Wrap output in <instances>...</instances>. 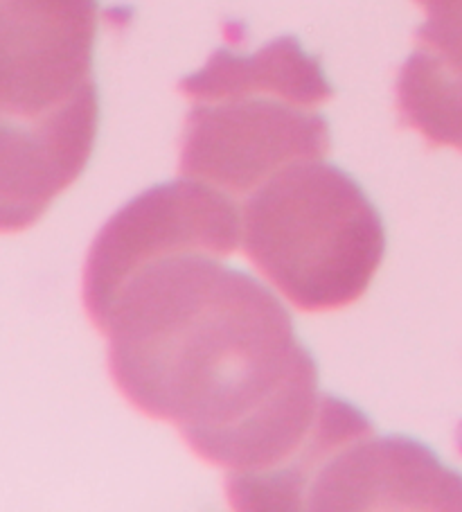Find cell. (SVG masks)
<instances>
[{"instance_id":"obj_1","label":"cell","mask_w":462,"mask_h":512,"mask_svg":"<svg viewBox=\"0 0 462 512\" xmlns=\"http://www.w3.org/2000/svg\"><path fill=\"white\" fill-rule=\"evenodd\" d=\"M224 258L167 251L84 287V300L127 400L244 481L305 445L325 393L287 307Z\"/></svg>"},{"instance_id":"obj_2","label":"cell","mask_w":462,"mask_h":512,"mask_svg":"<svg viewBox=\"0 0 462 512\" xmlns=\"http://www.w3.org/2000/svg\"><path fill=\"white\" fill-rule=\"evenodd\" d=\"M97 0H0V233L48 213L93 154Z\"/></svg>"},{"instance_id":"obj_3","label":"cell","mask_w":462,"mask_h":512,"mask_svg":"<svg viewBox=\"0 0 462 512\" xmlns=\"http://www.w3.org/2000/svg\"><path fill=\"white\" fill-rule=\"evenodd\" d=\"M183 91L194 107L181 172L237 201L284 167L330 152V129L316 107L334 91L296 39H278L251 57L217 52Z\"/></svg>"},{"instance_id":"obj_4","label":"cell","mask_w":462,"mask_h":512,"mask_svg":"<svg viewBox=\"0 0 462 512\" xmlns=\"http://www.w3.org/2000/svg\"><path fill=\"white\" fill-rule=\"evenodd\" d=\"M239 206L248 258L300 310L352 305L386 255L375 203L325 158L284 167Z\"/></svg>"},{"instance_id":"obj_5","label":"cell","mask_w":462,"mask_h":512,"mask_svg":"<svg viewBox=\"0 0 462 512\" xmlns=\"http://www.w3.org/2000/svg\"><path fill=\"white\" fill-rule=\"evenodd\" d=\"M291 510H462V474L370 420L325 438L298 474Z\"/></svg>"},{"instance_id":"obj_6","label":"cell","mask_w":462,"mask_h":512,"mask_svg":"<svg viewBox=\"0 0 462 512\" xmlns=\"http://www.w3.org/2000/svg\"><path fill=\"white\" fill-rule=\"evenodd\" d=\"M429 21L399 77V109L433 145L462 149V0H420Z\"/></svg>"}]
</instances>
